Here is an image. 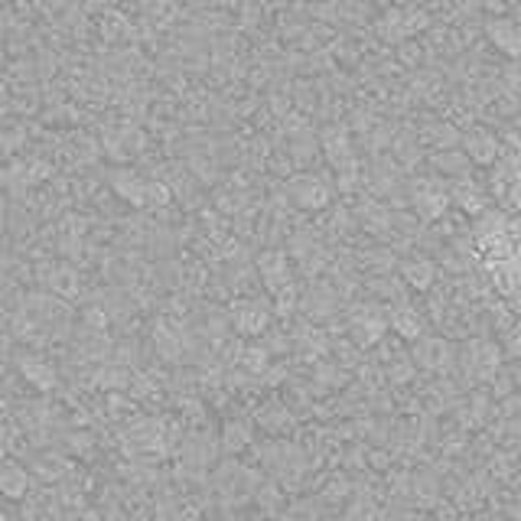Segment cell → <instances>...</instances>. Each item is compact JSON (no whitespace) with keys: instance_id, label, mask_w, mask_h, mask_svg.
Wrapping results in <instances>:
<instances>
[{"instance_id":"2","label":"cell","mask_w":521,"mask_h":521,"mask_svg":"<svg viewBox=\"0 0 521 521\" xmlns=\"http://www.w3.org/2000/svg\"><path fill=\"white\" fill-rule=\"evenodd\" d=\"M20 368H24V378L30 384H36L40 391H49L52 384H56V374H52V368H49V362H43V358L36 355H26L24 362H20Z\"/></svg>"},{"instance_id":"5","label":"cell","mask_w":521,"mask_h":521,"mask_svg":"<svg viewBox=\"0 0 521 521\" xmlns=\"http://www.w3.org/2000/svg\"><path fill=\"white\" fill-rule=\"evenodd\" d=\"M404 277H407V284L417 287V290H427L433 280V268L427 264V260H411L404 268Z\"/></svg>"},{"instance_id":"6","label":"cell","mask_w":521,"mask_h":521,"mask_svg":"<svg viewBox=\"0 0 521 521\" xmlns=\"http://www.w3.org/2000/svg\"><path fill=\"white\" fill-rule=\"evenodd\" d=\"M260 274H264L270 290H277V277H287L284 258H280V254H268V258L260 260Z\"/></svg>"},{"instance_id":"7","label":"cell","mask_w":521,"mask_h":521,"mask_svg":"<svg viewBox=\"0 0 521 521\" xmlns=\"http://www.w3.org/2000/svg\"><path fill=\"white\" fill-rule=\"evenodd\" d=\"M222 443H225V450H232V453H238V450L248 443V433L238 427V423H228L225 433H222Z\"/></svg>"},{"instance_id":"8","label":"cell","mask_w":521,"mask_h":521,"mask_svg":"<svg viewBox=\"0 0 521 521\" xmlns=\"http://www.w3.org/2000/svg\"><path fill=\"white\" fill-rule=\"evenodd\" d=\"M0 521H7V518H4V515H0Z\"/></svg>"},{"instance_id":"3","label":"cell","mask_w":521,"mask_h":521,"mask_svg":"<svg viewBox=\"0 0 521 521\" xmlns=\"http://www.w3.org/2000/svg\"><path fill=\"white\" fill-rule=\"evenodd\" d=\"M0 496H7V498L26 496V472L20 469V466H14V463L0 466Z\"/></svg>"},{"instance_id":"4","label":"cell","mask_w":521,"mask_h":521,"mask_svg":"<svg viewBox=\"0 0 521 521\" xmlns=\"http://www.w3.org/2000/svg\"><path fill=\"white\" fill-rule=\"evenodd\" d=\"M388 319H391V329L401 333L404 339H417V336H421V319H417V313L411 307H398Z\"/></svg>"},{"instance_id":"1","label":"cell","mask_w":521,"mask_h":521,"mask_svg":"<svg viewBox=\"0 0 521 521\" xmlns=\"http://www.w3.org/2000/svg\"><path fill=\"white\" fill-rule=\"evenodd\" d=\"M235 326L238 333H260L264 326H268V309L258 307V303H238L235 309Z\"/></svg>"}]
</instances>
